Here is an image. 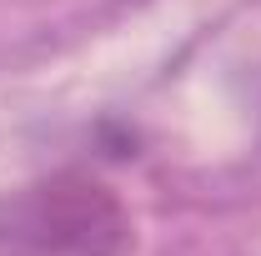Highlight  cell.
Listing matches in <instances>:
<instances>
[{
    "mask_svg": "<svg viewBox=\"0 0 261 256\" xmlns=\"http://www.w3.org/2000/svg\"><path fill=\"white\" fill-rule=\"evenodd\" d=\"M136 216L91 171H50L0 196V256H126Z\"/></svg>",
    "mask_w": 261,
    "mask_h": 256,
    "instance_id": "obj_1",
    "label": "cell"
}]
</instances>
